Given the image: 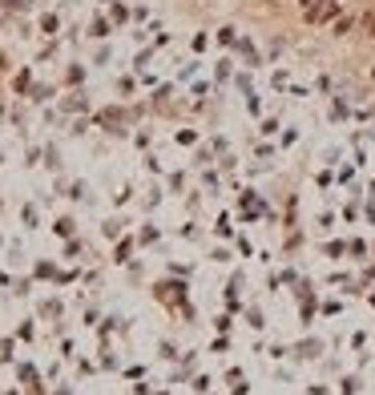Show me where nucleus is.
<instances>
[{"mask_svg":"<svg viewBox=\"0 0 375 395\" xmlns=\"http://www.w3.org/2000/svg\"><path fill=\"white\" fill-rule=\"evenodd\" d=\"M339 13V0H311L307 8H303V17L311 20V24H323V20H331Z\"/></svg>","mask_w":375,"mask_h":395,"instance_id":"f257e3e1","label":"nucleus"},{"mask_svg":"<svg viewBox=\"0 0 375 395\" xmlns=\"http://www.w3.org/2000/svg\"><path fill=\"white\" fill-rule=\"evenodd\" d=\"M351 29H355V17H347V13H343V17H335V20H331V33H335V37H347Z\"/></svg>","mask_w":375,"mask_h":395,"instance_id":"f03ea898","label":"nucleus"},{"mask_svg":"<svg viewBox=\"0 0 375 395\" xmlns=\"http://www.w3.org/2000/svg\"><path fill=\"white\" fill-rule=\"evenodd\" d=\"M363 29H367V37H375V13H363Z\"/></svg>","mask_w":375,"mask_h":395,"instance_id":"7ed1b4c3","label":"nucleus"},{"mask_svg":"<svg viewBox=\"0 0 375 395\" xmlns=\"http://www.w3.org/2000/svg\"><path fill=\"white\" fill-rule=\"evenodd\" d=\"M299 4H303V8H307V4H311V0H299Z\"/></svg>","mask_w":375,"mask_h":395,"instance_id":"20e7f679","label":"nucleus"}]
</instances>
